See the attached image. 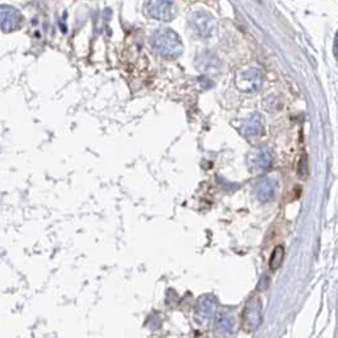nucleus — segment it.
<instances>
[{
	"mask_svg": "<svg viewBox=\"0 0 338 338\" xmlns=\"http://www.w3.org/2000/svg\"><path fill=\"white\" fill-rule=\"evenodd\" d=\"M271 163V154L267 148H262L254 155L253 157V168H255V171H263L266 169Z\"/></svg>",
	"mask_w": 338,
	"mask_h": 338,
	"instance_id": "nucleus-6",
	"label": "nucleus"
},
{
	"mask_svg": "<svg viewBox=\"0 0 338 338\" xmlns=\"http://www.w3.org/2000/svg\"><path fill=\"white\" fill-rule=\"evenodd\" d=\"M262 73L256 69L240 72L236 77V85L243 91H255L262 85Z\"/></svg>",
	"mask_w": 338,
	"mask_h": 338,
	"instance_id": "nucleus-2",
	"label": "nucleus"
},
{
	"mask_svg": "<svg viewBox=\"0 0 338 338\" xmlns=\"http://www.w3.org/2000/svg\"><path fill=\"white\" fill-rule=\"evenodd\" d=\"M155 48L165 56H178L181 53V40L172 31H163L156 34L154 40Z\"/></svg>",
	"mask_w": 338,
	"mask_h": 338,
	"instance_id": "nucleus-1",
	"label": "nucleus"
},
{
	"mask_svg": "<svg viewBox=\"0 0 338 338\" xmlns=\"http://www.w3.org/2000/svg\"><path fill=\"white\" fill-rule=\"evenodd\" d=\"M255 193L262 201H268L275 195V184L270 178H262L256 182Z\"/></svg>",
	"mask_w": 338,
	"mask_h": 338,
	"instance_id": "nucleus-5",
	"label": "nucleus"
},
{
	"mask_svg": "<svg viewBox=\"0 0 338 338\" xmlns=\"http://www.w3.org/2000/svg\"><path fill=\"white\" fill-rule=\"evenodd\" d=\"M333 52H334L335 57H338V31H337V33H335V37H334V48H333Z\"/></svg>",
	"mask_w": 338,
	"mask_h": 338,
	"instance_id": "nucleus-11",
	"label": "nucleus"
},
{
	"mask_svg": "<svg viewBox=\"0 0 338 338\" xmlns=\"http://www.w3.org/2000/svg\"><path fill=\"white\" fill-rule=\"evenodd\" d=\"M150 14L156 19H169L171 17V4L169 3H151Z\"/></svg>",
	"mask_w": 338,
	"mask_h": 338,
	"instance_id": "nucleus-7",
	"label": "nucleus"
},
{
	"mask_svg": "<svg viewBox=\"0 0 338 338\" xmlns=\"http://www.w3.org/2000/svg\"><path fill=\"white\" fill-rule=\"evenodd\" d=\"M243 133L249 137L259 136L263 132V120L260 118L259 114H254L245 122L242 128Z\"/></svg>",
	"mask_w": 338,
	"mask_h": 338,
	"instance_id": "nucleus-3",
	"label": "nucleus"
},
{
	"mask_svg": "<svg viewBox=\"0 0 338 338\" xmlns=\"http://www.w3.org/2000/svg\"><path fill=\"white\" fill-rule=\"evenodd\" d=\"M204 17H205V15H197V17H196V19H193V21H191V23H193V25H195L196 27V29H197L198 31V33H201V34H210L212 33V24H213V19H210V17H209L208 20H205V19H204Z\"/></svg>",
	"mask_w": 338,
	"mask_h": 338,
	"instance_id": "nucleus-8",
	"label": "nucleus"
},
{
	"mask_svg": "<svg viewBox=\"0 0 338 338\" xmlns=\"http://www.w3.org/2000/svg\"><path fill=\"white\" fill-rule=\"evenodd\" d=\"M307 169H308L307 157L303 156V157H301L300 164H299V174H300L301 177H304V176H307V172H308Z\"/></svg>",
	"mask_w": 338,
	"mask_h": 338,
	"instance_id": "nucleus-10",
	"label": "nucleus"
},
{
	"mask_svg": "<svg viewBox=\"0 0 338 338\" xmlns=\"http://www.w3.org/2000/svg\"><path fill=\"white\" fill-rule=\"evenodd\" d=\"M283 259H284L283 246H277L276 249L273 250L272 256H271V260H270L271 270H273V271L277 270V268L281 266V263H283Z\"/></svg>",
	"mask_w": 338,
	"mask_h": 338,
	"instance_id": "nucleus-9",
	"label": "nucleus"
},
{
	"mask_svg": "<svg viewBox=\"0 0 338 338\" xmlns=\"http://www.w3.org/2000/svg\"><path fill=\"white\" fill-rule=\"evenodd\" d=\"M260 303L259 301H251L247 304L246 314H245V320H246L249 329H255L259 325L262 320V313H260Z\"/></svg>",
	"mask_w": 338,
	"mask_h": 338,
	"instance_id": "nucleus-4",
	"label": "nucleus"
}]
</instances>
